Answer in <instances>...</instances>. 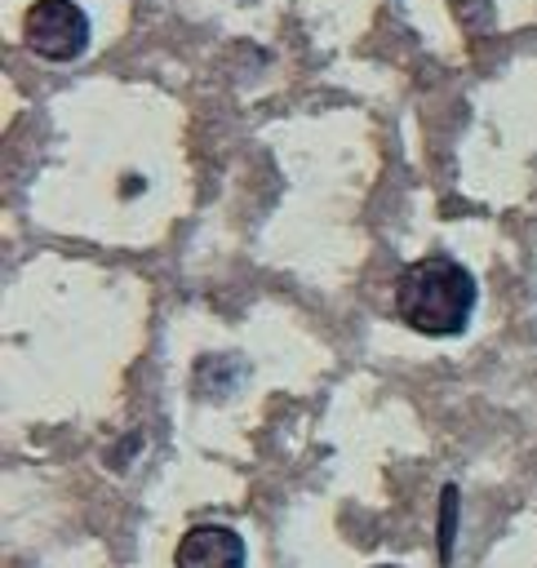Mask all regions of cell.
Here are the masks:
<instances>
[{
    "mask_svg": "<svg viewBox=\"0 0 537 568\" xmlns=\"http://www.w3.org/2000/svg\"><path fill=\"white\" fill-rule=\"evenodd\" d=\"M475 275L448 253L417 257L395 280V315L422 337H457L475 315Z\"/></svg>",
    "mask_w": 537,
    "mask_h": 568,
    "instance_id": "obj_1",
    "label": "cell"
},
{
    "mask_svg": "<svg viewBox=\"0 0 537 568\" xmlns=\"http://www.w3.org/2000/svg\"><path fill=\"white\" fill-rule=\"evenodd\" d=\"M22 40L44 62H71L89 49V18L75 0H36L27 9Z\"/></svg>",
    "mask_w": 537,
    "mask_h": 568,
    "instance_id": "obj_2",
    "label": "cell"
},
{
    "mask_svg": "<svg viewBox=\"0 0 537 568\" xmlns=\"http://www.w3.org/2000/svg\"><path fill=\"white\" fill-rule=\"evenodd\" d=\"M173 568H244V537L226 524H195L182 532Z\"/></svg>",
    "mask_w": 537,
    "mask_h": 568,
    "instance_id": "obj_3",
    "label": "cell"
},
{
    "mask_svg": "<svg viewBox=\"0 0 537 568\" xmlns=\"http://www.w3.org/2000/svg\"><path fill=\"white\" fill-rule=\"evenodd\" d=\"M453 537H457V484H444L439 493V559H453Z\"/></svg>",
    "mask_w": 537,
    "mask_h": 568,
    "instance_id": "obj_4",
    "label": "cell"
},
{
    "mask_svg": "<svg viewBox=\"0 0 537 568\" xmlns=\"http://www.w3.org/2000/svg\"><path fill=\"white\" fill-rule=\"evenodd\" d=\"M377 568H395V564H377Z\"/></svg>",
    "mask_w": 537,
    "mask_h": 568,
    "instance_id": "obj_5",
    "label": "cell"
}]
</instances>
